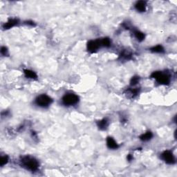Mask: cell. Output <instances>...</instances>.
I'll list each match as a JSON object with an SVG mask.
<instances>
[{
	"instance_id": "1",
	"label": "cell",
	"mask_w": 177,
	"mask_h": 177,
	"mask_svg": "<svg viewBox=\"0 0 177 177\" xmlns=\"http://www.w3.org/2000/svg\"><path fill=\"white\" fill-rule=\"evenodd\" d=\"M20 165L22 168L30 172H36L40 168V163L36 158L31 156H22L20 159Z\"/></svg>"
},
{
	"instance_id": "2",
	"label": "cell",
	"mask_w": 177,
	"mask_h": 177,
	"mask_svg": "<svg viewBox=\"0 0 177 177\" xmlns=\"http://www.w3.org/2000/svg\"><path fill=\"white\" fill-rule=\"evenodd\" d=\"M151 77L156 80L158 84L167 85L170 83L171 78L168 73H163L162 71H154L151 74Z\"/></svg>"
},
{
	"instance_id": "3",
	"label": "cell",
	"mask_w": 177,
	"mask_h": 177,
	"mask_svg": "<svg viewBox=\"0 0 177 177\" xmlns=\"http://www.w3.org/2000/svg\"><path fill=\"white\" fill-rule=\"evenodd\" d=\"M34 102L39 107L47 108L52 104L53 99L47 94H40L37 96Z\"/></svg>"
},
{
	"instance_id": "4",
	"label": "cell",
	"mask_w": 177,
	"mask_h": 177,
	"mask_svg": "<svg viewBox=\"0 0 177 177\" xmlns=\"http://www.w3.org/2000/svg\"><path fill=\"white\" fill-rule=\"evenodd\" d=\"M79 102V97L73 93H67L62 98V103L67 107L74 106Z\"/></svg>"
},
{
	"instance_id": "5",
	"label": "cell",
	"mask_w": 177,
	"mask_h": 177,
	"mask_svg": "<svg viewBox=\"0 0 177 177\" xmlns=\"http://www.w3.org/2000/svg\"><path fill=\"white\" fill-rule=\"evenodd\" d=\"M160 158L168 165H174L176 162V158L172 152L170 150H165L160 154Z\"/></svg>"
},
{
	"instance_id": "6",
	"label": "cell",
	"mask_w": 177,
	"mask_h": 177,
	"mask_svg": "<svg viewBox=\"0 0 177 177\" xmlns=\"http://www.w3.org/2000/svg\"><path fill=\"white\" fill-rule=\"evenodd\" d=\"M100 47H101V46H100L99 40H89L87 42V44H86V49H87L88 51L91 53H96Z\"/></svg>"
},
{
	"instance_id": "7",
	"label": "cell",
	"mask_w": 177,
	"mask_h": 177,
	"mask_svg": "<svg viewBox=\"0 0 177 177\" xmlns=\"http://www.w3.org/2000/svg\"><path fill=\"white\" fill-rule=\"evenodd\" d=\"M106 143H107V147L110 149H113V150L118 149L119 147V145L118 144V143L115 141V139H114V138H112L111 136H108L107 138Z\"/></svg>"
},
{
	"instance_id": "8",
	"label": "cell",
	"mask_w": 177,
	"mask_h": 177,
	"mask_svg": "<svg viewBox=\"0 0 177 177\" xmlns=\"http://www.w3.org/2000/svg\"><path fill=\"white\" fill-rule=\"evenodd\" d=\"M19 23V20L17 19H16V18H11V19H9L4 24L3 28L5 30L10 29V28L15 27V26H17Z\"/></svg>"
},
{
	"instance_id": "9",
	"label": "cell",
	"mask_w": 177,
	"mask_h": 177,
	"mask_svg": "<svg viewBox=\"0 0 177 177\" xmlns=\"http://www.w3.org/2000/svg\"><path fill=\"white\" fill-rule=\"evenodd\" d=\"M134 8L139 13H144L147 9V2L145 1H139L134 4Z\"/></svg>"
},
{
	"instance_id": "10",
	"label": "cell",
	"mask_w": 177,
	"mask_h": 177,
	"mask_svg": "<svg viewBox=\"0 0 177 177\" xmlns=\"http://www.w3.org/2000/svg\"><path fill=\"white\" fill-rule=\"evenodd\" d=\"M120 58L123 60H129L132 58V53L129 50H123L120 54Z\"/></svg>"
},
{
	"instance_id": "11",
	"label": "cell",
	"mask_w": 177,
	"mask_h": 177,
	"mask_svg": "<svg viewBox=\"0 0 177 177\" xmlns=\"http://www.w3.org/2000/svg\"><path fill=\"white\" fill-rule=\"evenodd\" d=\"M109 126V120L107 118H102L97 122V127L100 130H105Z\"/></svg>"
},
{
	"instance_id": "12",
	"label": "cell",
	"mask_w": 177,
	"mask_h": 177,
	"mask_svg": "<svg viewBox=\"0 0 177 177\" xmlns=\"http://www.w3.org/2000/svg\"><path fill=\"white\" fill-rule=\"evenodd\" d=\"M24 75H25V77L28 78V79H32V80L38 79V75H37V73L35 71H32V70L24 69Z\"/></svg>"
},
{
	"instance_id": "13",
	"label": "cell",
	"mask_w": 177,
	"mask_h": 177,
	"mask_svg": "<svg viewBox=\"0 0 177 177\" xmlns=\"http://www.w3.org/2000/svg\"><path fill=\"white\" fill-rule=\"evenodd\" d=\"M153 133L152 131H146L145 133H142V134L140 136L139 139L141 141L143 142H147L151 140L152 138H153Z\"/></svg>"
},
{
	"instance_id": "14",
	"label": "cell",
	"mask_w": 177,
	"mask_h": 177,
	"mask_svg": "<svg viewBox=\"0 0 177 177\" xmlns=\"http://www.w3.org/2000/svg\"><path fill=\"white\" fill-rule=\"evenodd\" d=\"M125 94L127 96H129L131 98H134L138 96L139 94V88H129L127 89L125 91Z\"/></svg>"
},
{
	"instance_id": "15",
	"label": "cell",
	"mask_w": 177,
	"mask_h": 177,
	"mask_svg": "<svg viewBox=\"0 0 177 177\" xmlns=\"http://www.w3.org/2000/svg\"><path fill=\"white\" fill-rule=\"evenodd\" d=\"M133 36H134L135 38L139 41V42H142L145 40V36L144 34V33H143L141 30H133Z\"/></svg>"
},
{
	"instance_id": "16",
	"label": "cell",
	"mask_w": 177,
	"mask_h": 177,
	"mask_svg": "<svg viewBox=\"0 0 177 177\" xmlns=\"http://www.w3.org/2000/svg\"><path fill=\"white\" fill-rule=\"evenodd\" d=\"M149 50L151 52L154 53H160V54H161V53H165L164 47L160 44H158V45H156V46H154L153 47H152Z\"/></svg>"
},
{
	"instance_id": "17",
	"label": "cell",
	"mask_w": 177,
	"mask_h": 177,
	"mask_svg": "<svg viewBox=\"0 0 177 177\" xmlns=\"http://www.w3.org/2000/svg\"><path fill=\"white\" fill-rule=\"evenodd\" d=\"M100 43L101 47H110L112 45V40H110L109 38H103L102 39H100Z\"/></svg>"
},
{
	"instance_id": "18",
	"label": "cell",
	"mask_w": 177,
	"mask_h": 177,
	"mask_svg": "<svg viewBox=\"0 0 177 177\" xmlns=\"http://www.w3.org/2000/svg\"><path fill=\"white\" fill-rule=\"evenodd\" d=\"M9 158L8 156H1V158H0V165H1V167H4L8 163V162H9Z\"/></svg>"
},
{
	"instance_id": "19",
	"label": "cell",
	"mask_w": 177,
	"mask_h": 177,
	"mask_svg": "<svg viewBox=\"0 0 177 177\" xmlns=\"http://www.w3.org/2000/svg\"><path fill=\"white\" fill-rule=\"evenodd\" d=\"M140 81V77L138 75H135L133 77L131 78V79L130 80V85L131 86H134L136 85V84L139 83Z\"/></svg>"
},
{
	"instance_id": "20",
	"label": "cell",
	"mask_w": 177,
	"mask_h": 177,
	"mask_svg": "<svg viewBox=\"0 0 177 177\" xmlns=\"http://www.w3.org/2000/svg\"><path fill=\"white\" fill-rule=\"evenodd\" d=\"M1 54L4 56H7L9 54V50H8L7 47L6 46H1Z\"/></svg>"
},
{
	"instance_id": "21",
	"label": "cell",
	"mask_w": 177,
	"mask_h": 177,
	"mask_svg": "<svg viewBox=\"0 0 177 177\" xmlns=\"http://www.w3.org/2000/svg\"><path fill=\"white\" fill-rule=\"evenodd\" d=\"M24 24L27 26H36V24H35L34 22L33 21H30V20H28V21H25L24 22Z\"/></svg>"
},
{
	"instance_id": "22",
	"label": "cell",
	"mask_w": 177,
	"mask_h": 177,
	"mask_svg": "<svg viewBox=\"0 0 177 177\" xmlns=\"http://www.w3.org/2000/svg\"><path fill=\"white\" fill-rule=\"evenodd\" d=\"M127 159L128 161H131L133 160V156L131 154H128L127 156Z\"/></svg>"
}]
</instances>
